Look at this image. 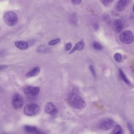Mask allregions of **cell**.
<instances>
[{"label":"cell","mask_w":134,"mask_h":134,"mask_svg":"<svg viewBox=\"0 0 134 134\" xmlns=\"http://www.w3.org/2000/svg\"><path fill=\"white\" fill-rule=\"evenodd\" d=\"M68 101L69 104L76 109H82L86 106L85 102L81 97L75 93L68 95Z\"/></svg>","instance_id":"obj_1"},{"label":"cell","mask_w":134,"mask_h":134,"mask_svg":"<svg viewBox=\"0 0 134 134\" xmlns=\"http://www.w3.org/2000/svg\"><path fill=\"white\" fill-rule=\"evenodd\" d=\"M4 20L8 26H13L17 24L18 22V16L14 12L9 11L6 12L4 15Z\"/></svg>","instance_id":"obj_2"},{"label":"cell","mask_w":134,"mask_h":134,"mask_svg":"<svg viewBox=\"0 0 134 134\" xmlns=\"http://www.w3.org/2000/svg\"><path fill=\"white\" fill-rule=\"evenodd\" d=\"M40 111V107L36 104H30L26 105L24 108V113L27 116L36 115Z\"/></svg>","instance_id":"obj_3"},{"label":"cell","mask_w":134,"mask_h":134,"mask_svg":"<svg viewBox=\"0 0 134 134\" xmlns=\"http://www.w3.org/2000/svg\"><path fill=\"white\" fill-rule=\"evenodd\" d=\"M119 38L122 42L126 44H131L134 41L133 34L130 30H126L122 32Z\"/></svg>","instance_id":"obj_4"},{"label":"cell","mask_w":134,"mask_h":134,"mask_svg":"<svg viewBox=\"0 0 134 134\" xmlns=\"http://www.w3.org/2000/svg\"><path fill=\"white\" fill-rule=\"evenodd\" d=\"M114 122L112 119L107 118L103 120L99 124L100 129L103 131H108L113 127Z\"/></svg>","instance_id":"obj_5"},{"label":"cell","mask_w":134,"mask_h":134,"mask_svg":"<svg viewBox=\"0 0 134 134\" xmlns=\"http://www.w3.org/2000/svg\"><path fill=\"white\" fill-rule=\"evenodd\" d=\"M12 105L15 109H20L23 107V100L21 95L16 94L13 97L12 99Z\"/></svg>","instance_id":"obj_6"},{"label":"cell","mask_w":134,"mask_h":134,"mask_svg":"<svg viewBox=\"0 0 134 134\" xmlns=\"http://www.w3.org/2000/svg\"><path fill=\"white\" fill-rule=\"evenodd\" d=\"M24 93L26 95L31 97H34L38 94L40 91L39 87L29 86L24 89Z\"/></svg>","instance_id":"obj_7"},{"label":"cell","mask_w":134,"mask_h":134,"mask_svg":"<svg viewBox=\"0 0 134 134\" xmlns=\"http://www.w3.org/2000/svg\"><path fill=\"white\" fill-rule=\"evenodd\" d=\"M45 111L46 113L51 115H54L57 113V109L53 103L49 102L46 105Z\"/></svg>","instance_id":"obj_8"},{"label":"cell","mask_w":134,"mask_h":134,"mask_svg":"<svg viewBox=\"0 0 134 134\" xmlns=\"http://www.w3.org/2000/svg\"><path fill=\"white\" fill-rule=\"evenodd\" d=\"M130 2V0H119L116 6L117 11L121 12L126 9Z\"/></svg>","instance_id":"obj_9"},{"label":"cell","mask_w":134,"mask_h":134,"mask_svg":"<svg viewBox=\"0 0 134 134\" xmlns=\"http://www.w3.org/2000/svg\"><path fill=\"white\" fill-rule=\"evenodd\" d=\"M124 28V24L122 20L117 19L115 20L113 23V28L115 31L120 33Z\"/></svg>","instance_id":"obj_10"},{"label":"cell","mask_w":134,"mask_h":134,"mask_svg":"<svg viewBox=\"0 0 134 134\" xmlns=\"http://www.w3.org/2000/svg\"><path fill=\"white\" fill-rule=\"evenodd\" d=\"M24 128L25 130L28 133H33L35 134H45L39 130L36 127L34 126L26 125L24 126Z\"/></svg>","instance_id":"obj_11"},{"label":"cell","mask_w":134,"mask_h":134,"mask_svg":"<svg viewBox=\"0 0 134 134\" xmlns=\"http://www.w3.org/2000/svg\"><path fill=\"white\" fill-rule=\"evenodd\" d=\"M17 48L23 50H26L29 48V45L26 42L24 41H17L14 43Z\"/></svg>","instance_id":"obj_12"},{"label":"cell","mask_w":134,"mask_h":134,"mask_svg":"<svg viewBox=\"0 0 134 134\" xmlns=\"http://www.w3.org/2000/svg\"><path fill=\"white\" fill-rule=\"evenodd\" d=\"M84 46H85V44L83 41L79 42L75 45L72 50L69 53V54L70 55V54H72L77 50L80 51V50H82L84 48Z\"/></svg>","instance_id":"obj_13"},{"label":"cell","mask_w":134,"mask_h":134,"mask_svg":"<svg viewBox=\"0 0 134 134\" xmlns=\"http://www.w3.org/2000/svg\"><path fill=\"white\" fill-rule=\"evenodd\" d=\"M40 72V69L39 67H36L33 69L31 71L28 72L26 75L27 77H34L37 76L39 74Z\"/></svg>","instance_id":"obj_14"},{"label":"cell","mask_w":134,"mask_h":134,"mask_svg":"<svg viewBox=\"0 0 134 134\" xmlns=\"http://www.w3.org/2000/svg\"><path fill=\"white\" fill-rule=\"evenodd\" d=\"M123 131L122 127L119 125H116L110 134H122Z\"/></svg>","instance_id":"obj_15"},{"label":"cell","mask_w":134,"mask_h":134,"mask_svg":"<svg viewBox=\"0 0 134 134\" xmlns=\"http://www.w3.org/2000/svg\"><path fill=\"white\" fill-rule=\"evenodd\" d=\"M119 72L120 74V76H121V78L127 84H130V81L128 80L126 76V75L125 73L121 69H119Z\"/></svg>","instance_id":"obj_16"},{"label":"cell","mask_w":134,"mask_h":134,"mask_svg":"<svg viewBox=\"0 0 134 134\" xmlns=\"http://www.w3.org/2000/svg\"><path fill=\"white\" fill-rule=\"evenodd\" d=\"M93 45L94 48L95 49H97V50H101V49H102V48H103V47L101 46V45L100 43H98V42H94Z\"/></svg>","instance_id":"obj_17"},{"label":"cell","mask_w":134,"mask_h":134,"mask_svg":"<svg viewBox=\"0 0 134 134\" xmlns=\"http://www.w3.org/2000/svg\"><path fill=\"white\" fill-rule=\"evenodd\" d=\"M60 41L61 40L60 38H57V39L50 41L49 42V45L50 46L55 45L59 43L60 42Z\"/></svg>","instance_id":"obj_18"},{"label":"cell","mask_w":134,"mask_h":134,"mask_svg":"<svg viewBox=\"0 0 134 134\" xmlns=\"http://www.w3.org/2000/svg\"><path fill=\"white\" fill-rule=\"evenodd\" d=\"M114 58L117 63H120L122 60V57L120 54L119 53L115 54Z\"/></svg>","instance_id":"obj_19"},{"label":"cell","mask_w":134,"mask_h":134,"mask_svg":"<svg viewBox=\"0 0 134 134\" xmlns=\"http://www.w3.org/2000/svg\"><path fill=\"white\" fill-rule=\"evenodd\" d=\"M101 2H102L105 5H107L109 3L112 2L114 1L115 0H101Z\"/></svg>","instance_id":"obj_20"},{"label":"cell","mask_w":134,"mask_h":134,"mask_svg":"<svg viewBox=\"0 0 134 134\" xmlns=\"http://www.w3.org/2000/svg\"><path fill=\"white\" fill-rule=\"evenodd\" d=\"M127 127L131 134H134V131L130 123H127Z\"/></svg>","instance_id":"obj_21"},{"label":"cell","mask_w":134,"mask_h":134,"mask_svg":"<svg viewBox=\"0 0 134 134\" xmlns=\"http://www.w3.org/2000/svg\"><path fill=\"white\" fill-rule=\"evenodd\" d=\"M89 68L90 70V71L92 72L93 75L94 77H95V76H96V72H95V70H94V67L93 66H92V65H90V66L89 67Z\"/></svg>","instance_id":"obj_22"},{"label":"cell","mask_w":134,"mask_h":134,"mask_svg":"<svg viewBox=\"0 0 134 134\" xmlns=\"http://www.w3.org/2000/svg\"><path fill=\"white\" fill-rule=\"evenodd\" d=\"M72 2L75 5H78L81 4L82 0H71Z\"/></svg>","instance_id":"obj_23"},{"label":"cell","mask_w":134,"mask_h":134,"mask_svg":"<svg viewBox=\"0 0 134 134\" xmlns=\"http://www.w3.org/2000/svg\"><path fill=\"white\" fill-rule=\"evenodd\" d=\"M72 46V44L71 42H69L68 43H67L66 46V50L67 51H68L71 49V48Z\"/></svg>","instance_id":"obj_24"},{"label":"cell","mask_w":134,"mask_h":134,"mask_svg":"<svg viewBox=\"0 0 134 134\" xmlns=\"http://www.w3.org/2000/svg\"><path fill=\"white\" fill-rule=\"evenodd\" d=\"M133 12H134V5H133Z\"/></svg>","instance_id":"obj_25"}]
</instances>
